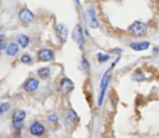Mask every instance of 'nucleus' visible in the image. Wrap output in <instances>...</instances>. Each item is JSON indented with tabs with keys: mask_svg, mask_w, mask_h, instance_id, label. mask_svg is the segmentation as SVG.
<instances>
[{
	"mask_svg": "<svg viewBox=\"0 0 159 138\" xmlns=\"http://www.w3.org/2000/svg\"><path fill=\"white\" fill-rule=\"evenodd\" d=\"M17 43L22 47H27L28 43H30V39H28V36H25V35H18L17 36Z\"/></svg>",
	"mask_w": 159,
	"mask_h": 138,
	"instance_id": "obj_14",
	"label": "nucleus"
},
{
	"mask_svg": "<svg viewBox=\"0 0 159 138\" xmlns=\"http://www.w3.org/2000/svg\"><path fill=\"white\" fill-rule=\"evenodd\" d=\"M107 59H109V56H107V55H103V53H99V55H98V60L101 61V63H102V61H106Z\"/></svg>",
	"mask_w": 159,
	"mask_h": 138,
	"instance_id": "obj_19",
	"label": "nucleus"
},
{
	"mask_svg": "<svg viewBox=\"0 0 159 138\" xmlns=\"http://www.w3.org/2000/svg\"><path fill=\"white\" fill-rule=\"evenodd\" d=\"M21 61H22V63L30 64L31 61H32V59H31V56H30V55H24V56L21 57Z\"/></svg>",
	"mask_w": 159,
	"mask_h": 138,
	"instance_id": "obj_17",
	"label": "nucleus"
},
{
	"mask_svg": "<svg viewBox=\"0 0 159 138\" xmlns=\"http://www.w3.org/2000/svg\"><path fill=\"white\" fill-rule=\"evenodd\" d=\"M7 55L8 56H16L18 53V45L17 43H8L7 45Z\"/></svg>",
	"mask_w": 159,
	"mask_h": 138,
	"instance_id": "obj_13",
	"label": "nucleus"
},
{
	"mask_svg": "<svg viewBox=\"0 0 159 138\" xmlns=\"http://www.w3.org/2000/svg\"><path fill=\"white\" fill-rule=\"evenodd\" d=\"M18 17H20V21L24 22V24H31V22L34 21V18H35V16H34L28 8H22V10L20 11Z\"/></svg>",
	"mask_w": 159,
	"mask_h": 138,
	"instance_id": "obj_3",
	"label": "nucleus"
},
{
	"mask_svg": "<svg viewBox=\"0 0 159 138\" xmlns=\"http://www.w3.org/2000/svg\"><path fill=\"white\" fill-rule=\"evenodd\" d=\"M8 109H10V103H3V105H0V114H3L4 112H7Z\"/></svg>",
	"mask_w": 159,
	"mask_h": 138,
	"instance_id": "obj_16",
	"label": "nucleus"
},
{
	"mask_svg": "<svg viewBox=\"0 0 159 138\" xmlns=\"http://www.w3.org/2000/svg\"><path fill=\"white\" fill-rule=\"evenodd\" d=\"M60 88L63 89L64 92H70V91H73V88H74V84H73L69 78H63V80H61V84H60Z\"/></svg>",
	"mask_w": 159,
	"mask_h": 138,
	"instance_id": "obj_9",
	"label": "nucleus"
},
{
	"mask_svg": "<svg viewBox=\"0 0 159 138\" xmlns=\"http://www.w3.org/2000/svg\"><path fill=\"white\" fill-rule=\"evenodd\" d=\"M129 32L131 33V35H135V36H143L147 33V25L141 21H135L133 25H130Z\"/></svg>",
	"mask_w": 159,
	"mask_h": 138,
	"instance_id": "obj_1",
	"label": "nucleus"
},
{
	"mask_svg": "<svg viewBox=\"0 0 159 138\" xmlns=\"http://www.w3.org/2000/svg\"><path fill=\"white\" fill-rule=\"evenodd\" d=\"M130 46L134 50H147L149 47V43L148 42H133Z\"/></svg>",
	"mask_w": 159,
	"mask_h": 138,
	"instance_id": "obj_11",
	"label": "nucleus"
},
{
	"mask_svg": "<svg viewBox=\"0 0 159 138\" xmlns=\"http://www.w3.org/2000/svg\"><path fill=\"white\" fill-rule=\"evenodd\" d=\"M30 133L32 134V136H35V137L43 136V134H45V127H43V124H41L39 122L32 123V124L30 126Z\"/></svg>",
	"mask_w": 159,
	"mask_h": 138,
	"instance_id": "obj_4",
	"label": "nucleus"
},
{
	"mask_svg": "<svg viewBox=\"0 0 159 138\" xmlns=\"http://www.w3.org/2000/svg\"><path fill=\"white\" fill-rule=\"evenodd\" d=\"M134 78H135V80H144V75L141 74L140 71H135L134 73Z\"/></svg>",
	"mask_w": 159,
	"mask_h": 138,
	"instance_id": "obj_21",
	"label": "nucleus"
},
{
	"mask_svg": "<svg viewBox=\"0 0 159 138\" xmlns=\"http://www.w3.org/2000/svg\"><path fill=\"white\" fill-rule=\"evenodd\" d=\"M25 112L24 110H17L13 116V127L16 128L17 131H20L24 126V120H25Z\"/></svg>",
	"mask_w": 159,
	"mask_h": 138,
	"instance_id": "obj_2",
	"label": "nucleus"
},
{
	"mask_svg": "<svg viewBox=\"0 0 159 138\" xmlns=\"http://www.w3.org/2000/svg\"><path fill=\"white\" fill-rule=\"evenodd\" d=\"M49 120H50L52 123H57V122H59V117L56 116L55 113H52V114H49Z\"/></svg>",
	"mask_w": 159,
	"mask_h": 138,
	"instance_id": "obj_20",
	"label": "nucleus"
},
{
	"mask_svg": "<svg viewBox=\"0 0 159 138\" xmlns=\"http://www.w3.org/2000/svg\"><path fill=\"white\" fill-rule=\"evenodd\" d=\"M88 17H89V25H91V28H96V27H98V20H96L95 11H93L92 7L88 8Z\"/></svg>",
	"mask_w": 159,
	"mask_h": 138,
	"instance_id": "obj_10",
	"label": "nucleus"
},
{
	"mask_svg": "<svg viewBox=\"0 0 159 138\" xmlns=\"http://www.w3.org/2000/svg\"><path fill=\"white\" fill-rule=\"evenodd\" d=\"M38 75H39L41 78H43V80H46V78L50 75V70L48 69V67H43V69H39V70H38Z\"/></svg>",
	"mask_w": 159,
	"mask_h": 138,
	"instance_id": "obj_15",
	"label": "nucleus"
},
{
	"mask_svg": "<svg viewBox=\"0 0 159 138\" xmlns=\"http://www.w3.org/2000/svg\"><path fill=\"white\" fill-rule=\"evenodd\" d=\"M109 80H110V77H109V71H107L106 74H105L103 80H102V84H101V95H99V100H98V105L99 106L102 105L103 95H105V92H106V87H107V84H109Z\"/></svg>",
	"mask_w": 159,
	"mask_h": 138,
	"instance_id": "obj_7",
	"label": "nucleus"
},
{
	"mask_svg": "<svg viewBox=\"0 0 159 138\" xmlns=\"http://www.w3.org/2000/svg\"><path fill=\"white\" fill-rule=\"evenodd\" d=\"M3 41V35H0V42H2Z\"/></svg>",
	"mask_w": 159,
	"mask_h": 138,
	"instance_id": "obj_23",
	"label": "nucleus"
},
{
	"mask_svg": "<svg viewBox=\"0 0 159 138\" xmlns=\"http://www.w3.org/2000/svg\"><path fill=\"white\" fill-rule=\"evenodd\" d=\"M38 87H39V82H38V80H36V78H28V80L24 82V89L27 92L36 91V89H38Z\"/></svg>",
	"mask_w": 159,
	"mask_h": 138,
	"instance_id": "obj_6",
	"label": "nucleus"
},
{
	"mask_svg": "<svg viewBox=\"0 0 159 138\" xmlns=\"http://www.w3.org/2000/svg\"><path fill=\"white\" fill-rule=\"evenodd\" d=\"M69 117H71L73 122H77V120H78V116L75 114V112H74V110H71V109L69 110Z\"/></svg>",
	"mask_w": 159,
	"mask_h": 138,
	"instance_id": "obj_18",
	"label": "nucleus"
},
{
	"mask_svg": "<svg viewBox=\"0 0 159 138\" xmlns=\"http://www.w3.org/2000/svg\"><path fill=\"white\" fill-rule=\"evenodd\" d=\"M55 55H53V50L50 49H41L38 52V59L41 61H52Z\"/></svg>",
	"mask_w": 159,
	"mask_h": 138,
	"instance_id": "obj_5",
	"label": "nucleus"
},
{
	"mask_svg": "<svg viewBox=\"0 0 159 138\" xmlns=\"http://www.w3.org/2000/svg\"><path fill=\"white\" fill-rule=\"evenodd\" d=\"M56 31H57V36L60 38L61 42H64L67 39V33H69V31H67V27L63 24H57L56 25Z\"/></svg>",
	"mask_w": 159,
	"mask_h": 138,
	"instance_id": "obj_8",
	"label": "nucleus"
},
{
	"mask_svg": "<svg viewBox=\"0 0 159 138\" xmlns=\"http://www.w3.org/2000/svg\"><path fill=\"white\" fill-rule=\"evenodd\" d=\"M82 64H84V66H82V67H84V70H85V71H87V70H88V61L85 60V59H84V60H82Z\"/></svg>",
	"mask_w": 159,
	"mask_h": 138,
	"instance_id": "obj_22",
	"label": "nucleus"
},
{
	"mask_svg": "<svg viewBox=\"0 0 159 138\" xmlns=\"http://www.w3.org/2000/svg\"><path fill=\"white\" fill-rule=\"evenodd\" d=\"M73 38H74L75 41H77V43L80 45V46H81V45H82V28L80 27V25H78V27L74 29V33H73Z\"/></svg>",
	"mask_w": 159,
	"mask_h": 138,
	"instance_id": "obj_12",
	"label": "nucleus"
}]
</instances>
